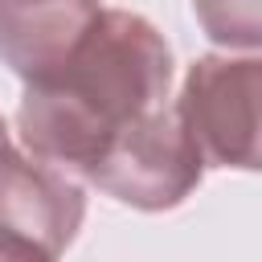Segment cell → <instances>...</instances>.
Listing matches in <instances>:
<instances>
[{
  "label": "cell",
  "instance_id": "obj_1",
  "mask_svg": "<svg viewBox=\"0 0 262 262\" xmlns=\"http://www.w3.org/2000/svg\"><path fill=\"white\" fill-rule=\"evenodd\" d=\"M168 82L164 37L143 16L102 8L61 57L25 78L20 135L37 160L94 180L168 111Z\"/></svg>",
  "mask_w": 262,
  "mask_h": 262
},
{
  "label": "cell",
  "instance_id": "obj_2",
  "mask_svg": "<svg viewBox=\"0 0 262 262\" xmlns=\"http://www.w3.org/2000/svg\"><path fill=\"white\" fill-rule=\"evenodd\" d=\"M180 119L205 164L262 168V57H205L188 70Z\"/></svg>",
  "mask_w": 262,
  "mask_h": 262
},
{
  "label": "cell",
  "instance_id": "obj_6",
  "mask_svg": "<svg viewBox=\"0 0 262 262\" xmlns=\"http://www.w3.org/2000/svg\"><path fill=\"white\" fill-rule=\"evenodd\" d=\"M4 143H8V135H4V123H0V147H4Z\"/></svg>",
  "mask_w": 262,
  "mask_h": 262
},
{
  "label": "cell",
  "instance_id": "obj_5",
  "mask_svg": "<svg viewBox=\"0 0 262 262\" xmlns=\"http://www.w3.org/2000/svg\"><path fill=\"white\" fill-rule=\"evenodd\" d=\"M0 262H37V258H29V254H20V250H8V246H0Z\"/></svg>",
  "mask_w": 262,
  "mask_h": 262
},
{
  "label": "cell",
  "instance_id": "obj_3",
  "mask_svg": "<svg viewBox=\"0 0 262 262\" xmlns=\"http://www.w3.org/2000/svg\"><path fill=\"white\" fill-rule=\"evenodd\" d=\"M82 221L78 184L45 164L25 160L8 143L0 147V246L37 262H57Z\"/></svg>",
  "mask_w": 262,
  "mask_h": 262
},
{
  "label": "cell",
  "instance_id": "obj_4",
  "mask_svg": "<svg viewBox=\"0 0 262 262\" xmlns=\"http://www.w3.org/2000/svg\"><path fill=\"white\" fill-rule=\"evenodd\" d=\"M201 25L221 45H262V0H192Z\"/></svg>",
  "mask_w": 262,
  "mask_h": 262
}]
</instances>
